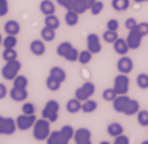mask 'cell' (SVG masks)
<instances>
[{
  "label": "cell",
  "instance_id": "obj_41",
  "mask_svg": "<svg viewBox=\"0 0 148 144\" xmlns=\"http://www.w3.org/2000/svg\"><path fill=\"white\" fill-rule=\"evenodd\" d=\"M46 144H60V137H58V131L50 132L49 137L45 140Z\"/></svg>",
  "mask_w": 148,
  "mask_h": 144
},
{
  "label": "cell",
  "instance_id": "obj_2",
  "mask_svg": "<svg viewBox=\"0 0 148 144\" xmlns=\"http://www.w3.org/2000/svg\"><path fill=\"white\" fill-rule=\"evenodd\" d=\"M58 112H60V104L54 99H49L42 109V118H45L50 122H56L58 120Z\"/></svg>",
  "mask_w": 148,
  "mask_h": 144
},
{
  "label": "cell",
  "instance_id": "obj_35",
  "mask_svg": "<svg viewBox=\"0 0 148 144\" xmlns=\"http://www.w3.org/2000/svg\"><path fill=\"white\" fill-rule=\"evenodd\" d=\"M118 38V33L117 32H112V30H106L103 33L102 40L106 42V44H114V41Z\"/></svg>",
  "mask_w": 148,
  "mask_h": 144
},
{
  "label": "cell",
  "instance_id": "obj_27",
  "mask_svg": "<svg viewBox=\"0 0 148 144\" xmlns=\"http://www.w3.org/2000/svg\"><path fill=\"white\" fill-rule=\"evenodd\" d=\"M130 0H112V7L118 12H122L129 8Z\"/></svg>",
  "mask_w": 148,
  "mask_h": 144
},
{
  "label": "cell",
  "instance_id": "obj_47",
  "mask_svg": "<svg viewBox=\"0 0 148 144\" xmlns=\"http://www.w3.org/2000/svg\"><path fill=\"white\" fill-rule=\"evenodd\" d=\"M140 33H141V36L143 37H147L148 36V22H140L136 27Z\"/></svg>",
  "mask_w": 148,
  "mask_h": 144
},
{
  "label": "cell",
  "instance_id": "obj_52",
  "mask_svg": "<svg viewBox=\"0 0 148 144\" xmlns=\"http://www.w3.org/2000/svg\"><path fill=\"white\" fill-rule=\"evenodd\" d=\"M99 144H113V143H109V141H105V140H103V141H101Z\"/></svg>",
  "mask_w": 148,
  "mask_h": 144
},
{
  "label": "cell",
  "instance_id": "obj_32",
  "mask_svg": "<svg viewBox=\"0 0 148 144\" xmlns=\"http://www.w3.org/2000/svg\"><path fill=\"white\" fill-rule=\"evenodd\" d=\"M16 44H18L16 36H7L5 38H3V46H4V49H15Z\"/></svg>",
  "mask_w": 148,
  "mask_h": 144
},
{
  "label": "cell",
  "instance_id": "obj_18",
  "mask_svg": "<svg viewBox=\"0 0 148 144\" xmlns=\"http://www.w3.org/2000/svg\"><path fill=\"white\" fill-rule=\"evenodd\" d=\"M129 98H130V97H128V94H126V95H117V98L112 102L114 112L121 113V114H122L124 109H125V105H126V102L129 101Z\"/></svg>",
  "mask_w": 148,
  "mask_h": 144
},
{
  "label": "cell",
  "instance_id": "obj_54",
  "mask_svg": "<svg viewBox=\"0 0 148 144\" xmlns=\"http://www.w3.org/2000/svg\"><path fill=\"white\" fill-rule=\"evenodd\" d=\"M75 144H77V143H75Z\"/></svg>",
  "mask_w": 148,
  "mask_h": 144
},
{
  "label": "cell",
  "instance_id": "obj_9",
  "mask_svg": "<svg viewBox=\"0 0 148 144\" xmlns=\"http://www.w3.org/2000/svg\"><path fill=\"white\" fill-rule=\"evenodd\" d=\"M86 44H87V49L90 50L92 54H98L102 50V44H101V38L98 34L90 33L87 38H86Z\"/></svg>",
  "mask_w": 148,
  "mask_h": 144
},
{
  "label": "cell",
  "instance_id": "obj_46",
  "mask_svg": "<svg viewBox=\"0 0 148 144\" xmlns=\"http://www.w3.org/2000/svg\"><path fill=\"white\" fill-rule=\"evenodd\" d=\"M113 144H130V140L126 135H120V136H117V137H114Z\"/></svg>",
  "mask_w": 148,
  "mask_h": 144
},
{
  "label": "cell",
  "instance_id": "obj_4",
  "mask_svg": "<svg viewBox=\"0 0 148 144\" xmlns=\"http://www.w3.org/2000/svg\"><path fill=\"white\" fill-rule=\"evenodd\" d=\"M129 86H130V79L128 75H124V73H118L116 77H114V82H113V88L116 90V93L118 95H126L128 91H129Z\"/></svg>",
  "mask_w": 148,
  "mask_h": 144
},
{
  "label": "cell",
  "instance_id": "obj_14",
  "mask_svg": "<svg viewBox=\"0 0 148 144\" xmlns=\"http://www.w3.org/2000/svg\"><path fill=\"white\" fill-rule=\"evenodd\" d=\"M113 48H114V52L117 54H120V56H126L128 52H129V45H128V42H126L125 38H117L114 41V44H113Z\"/></svg>",
  "mask_w": 148,
  "mask_h": 144
},
{
  "label": "cell",
  "instance_id": "obj_1",
  "mask_svg": "<svg viewBox=\"0 0 148 144\" xmlns=\"http://www.w3.org/2000/svg\"><path fill=\"white\" fill-rule=\"evenodd\" d=\"M50 121L45 118H37L36 124L33 126V137L37 141H45L50 135Z\"/></svg>",
  "mask_w": 148,
  "mask_h": 144
},
{
  "label": "cell",
  "instance_id": "obj_15",
  "mask_svg": "<svg viewBox=\"0 0 148 144\" xmlns=\"http://www.w3.org/2000/svg\"><path fill=\"white\" fill-rule=\"evenodd\" d=\"M29 48H30V52H32L34 56H37V57L45 54V52H46V46L42 40H33L32 42H30V46H29Z\"/></svg>",
  "mask_w": 148,
  "mask_h": 144
},
{
  "label": "cell",
  "instance_id": "obj_23",
  "mask_svg": "<svg viewBox=\"0 0 148 144\" xmlns=\"http://www.w3.org/2000/svg\"><path fill=\"white\" fill-rule=\"evenodd\" d=\"M49 75L53 76L54 79H57L58 82H61V83H64L65 79H67V72L64 71L61 67H52L49 71Z\"/></svg>",
  "mask_w": 148,
  "mask_h": 144
},
{
  "label": "cell",
  "instance_id": "obj_17",
  "mask_svg": "<svg viewBox=\"0 0 148 144\" xmlns=\"http://www.w3.org/2000/svg\"><path fill=\"white\" fill-rule=\"evenodd\" d=\"M139 110H140V102L136 101V99L129 98V101L125 105V109H124L122 114H125V116H135V114L139 113Z\"/></svg>",
  "mask_w": 148,
  "mask_h": 144
},
{
  "label": "cell",
  "instance_id": "obj_33",
  "mask_svg": "<svg viewBox=\"0 0 148 144\" xmlns=\"http://www.w3.org/2000/svg\"><path fill=\"white\" fill-rule=\"evenodd\" d=\"M92 60V53H91L88 49L86 50H82V52H79V59H77V61L80 64H83V65H86V64H88Z\"/></svg>",
  "mask_w": 148,
  "mask_h": 144
},
{
  "label": "cell",
  "instance_id": "obj_3",
  "mask_svg": "<svg viewBox=\"0 0 148 144\" xmlns=\"http://www.w3.org/2000/svg\"><path fill=\"white\" fill-rule=\"evenodd\" d=\"M21 68H22V63L19 60L7 61L1 68V76L4 77L5 80H14L19 75Z\"/></svg>",
  "mask_w": 148,
  "mask_h": 144
},
{
  "label": "cell",
  "instance_id": "obj_11",
  "mask_svg": "<svg viewBox=\"0 0 148 144\" xmlns=\"http://www.w3.org/2000/svg\"><path fill=\"white\" fill-rule=\"evenodd\" d=\"M73 140L77 144H92L91 141V131L88 128H79L75 131Z\"/></svg>",
  "mask_w": 148,
  "mask_h": 144
},
{
  "label": "cell",
  "instance_id": "obj_28",
  "mask_svg": "<svg viewBox=\"0 0 148 144\" xmlns=\"http://www.w3.org/2000/svg\"><path fill=\"white\" fill-rule=\"evenodd\" d=\"M73 48V45H72L71 42H68V41H64V42H61L60 45L57 46V49H56V52H57V54L60 56V57H65L68 54V52Z\"/></svg>",
  "mask_w": 148,
  "mask_h": 144
},
{
  "label": "cell",
  "instance_id": "obj_13",
  "mask_svg": "<svg viewBox=\"0 0 148 144\" xmlns=\"http://www.w3.org/2000/svg\"><path fill=\"white\" fill-rule=\"evenodd\" d=\"M8 95L14 102H23V101L27 99L29 93H27V88H19V87H14L12 86V88L8 91Z\"/></svg>",
  "mask_w": 148,
  "mask_h": 144
},
{
  "label": "cell",
  "instance_id": "obj_21",
  "mask_svg": "<svg viewBox=\"0 0 148 144\" xmlns=\"http://www.w3.org/2000/svg\"><path fill=\"white\" fill-rule=\"evenodd\" d=\"M108 133L109 136H112V137H117V136L120 135H124V126L120 122H110L108 125Z\"/></svg>",
  "mask_w": 148,
  "mask_h": 144
},
{
  "label": "cell",
  "instance_id": "obj_53",
  "mask_svg": "<svg viewBox=\"0 0 148 144\" xmlns=\"http://www.w3.org/2000/svg\"><path fill=\"white\" fill-rule=\"evenodd\" d=\"M141 144H148V140H143V141H141Z\"/></svg>",
  "mask_w": 148,
  "mask_h": 144
},
{
  "label": "cell",
  "instance_id": "obj_6",
  "mask_svg": "<svg viewBox=\"0 0 148 144\" xmlns=\"http://www.w3.org/2000/svg\"><path fill=\"white\" fill-rule=\"evenodd\" d=\"M16 121L11 117L0 116V135L11 136L16 132Z\"/></svg>",
  "mask_w": 148,
  "mask_h": 144
},
{
  "label": "cell",
  "instance_id": "obj_51",
  "mask_svg": "<svg viewBox=\"0 0 148 144\" xmlns=\"http://www.w3.org/2000/svg\"><path fill=\"white\" fill-rule=\"evenodd\" d=\"M3 45V37H1V34H0V46Z\"/></svg>",
  "mask_w": 148,
  "mask_h": 144
},
{
  "label": "cell",
  "instance_id": "obj_26",
  "mask_svg": "<svg viewBox=\"0 0 148 144\" xmlns=\"http://www.w3.org/2000/svg\"><path fill=\"white\" fill-rule=\"evenodd\" d=\"M54 38H56V30L46 26L41 30V40L44 42H52V41H54Z\"/></svg>",
  "mask_w": 148,
  "mask_h": 144
},
{
  "label": "cell",
  "instance_id": "obj_12",
  "mask_svg": "<svg viewBox=\"0 0 148 144\" xmlns=\"http://www.w3.org/2000/svg\"><path fill=\"white\" fill-rule=\"evenodd\" d=\"M75 135V129L72 125H64L58 131V137H60V144H69Z\"/></svg>",
  "mask_w": 148,
  "mask_h": 144
},
{
  "label": "cell",
  "instance_id": "obj_10",
  "mask_svg": "<svg viewBox=\"0 0 148 144\" xmlns=\"http://www.w3.org/2000/svg\"><path fill=\"white\" fill-rule=\"evenodd\" d=\"M117 69L120 73L129 75L130 72L133 71V60L130 59L129 56H121L117 61Z\"/></svg>",
  "mask_w": 148,
  "mask_h": 144
},
{
  "label": "cell",
  "instance_id": "obj_49",
  "mask_svg": "<svg viewBox=\"0 0 148 144\" xmlns=\"http://www.w3.org/2000/svg\"><path fill=\"white\" fill-rule=\"evenodd\" d=\"M83 1H84V4L87 5V8L90 10V8H91V5L94 4V3L97 1V0H83Z\"/></svg>",
  "mask_w": 148,
  "mask_h": 144
},
{
  "label": "cell",
  "instance_id": "obj_8",
  "mask_svg": "<svg viewBox=\"0 0 148 144\" xmlns=\"http://www.w3.org/2000/svg\"><path fill=\"white\" fill-rule=\"evenodd\" d=\"M143 38L144 37L141 36V33L137 30V29H133L128 33V37H126V42L129 45V49L130 50H136L139 49L141 46V42H143Z\"/></svg>",
  "mask_w": 148,
  "mask_h": 144
},
{
  "label": "cell",
  "instance_id": "obj_7",
  "mask_svg": "<svg viewBox=\"0 0 148 144\" xmlns=\"http://www.w3.org/2000/svg\"><path fill=\"white\" fill-rule=\"evenodd\" d=\"M15 121H16V128H18L19 131H29V129H32L34 124L37 121V117L36 114H32V116H29V114H19L18 117L15 118Z\"/></svg>",
  "mask_w": 148,
  "mask_h": 144
},
{
  "label": "cell",
  "instance_id": "obj_50",
  "mask_svg": "<svg viewBox=\"0 0 148 144\" xmlns=\"http://www.w3.org/2000/svg\"><path fill=\"white\" fill-rule=\"evenodd\" d=\"M135 3H148V0H133Z\"/></svg>",
  "mask_w": 148,
  "mask_h": 144
},
{
  "label": "cell",
  "instance_id": "obj_24",
  "mask_svg": "<svg viewBox=\"0 0 148 144\" xmlns=\"http://www.w3.org/2000/svg\"><path fill=\"white\" fill-rule=\"evenodd\" d=\"M44 23H45L46 27H50V29H53V30H57L58 27H60V25H61L58 16L57 15H54V14H52V15H46Z\"/></svg>",
  "mask_w": 148,
  "mask_h": 144
},
{
  "label": "cell",
  "instance_id": "obj_25",
  "mask_svg": "<svg viewBox=\"0 0 148 144\" xmlns=\"http://www.w3.org/2000/svg\"><path fill=\"white\" fill-rule=\"evenodd\" d=\"M98 109V102L94 101V99H87L84 102H82V112L83 113H94L95 110Z\"/></svg>",
  "mask_w": 148,
  "mask_h": 144
},
{
  "label": "cell",
  "instance_id": "obj_22",
  "mask_svg": "<svg viewBox=\"0 0 148 144\" xmlns=\"http://www.w3.org/2000/svg\"><path fill=\"white\" fill-rule=\"evenodd\" d=\"M65 109H67L68 113H71V114H76V113H79L82 110V102L79 101V99H76V98H72V99H69V101L67 102Z\"/></svg>",
  "mask_w": 148,
  "mask_h": 144
},
{
  "label": "cell",
  "instance_id": "obj_31",
  "mask_svg": "<svg viewBox=\"0 0 148 144\" xmlns=\"http://www.w3.org/2000/svg\"><path fill=\"white\" fill-rule=\"evenodd\" d=\"M12 84H14V87H19V88H27V86H29V79H27L25 75H21V73H19L18 76H16L12 80Z\"/></svg>",
  "mask_w": 148,
  "mask_h": 144
},
{
  "label": "cell",
  "instance_id": "obj_29",
  "mask_svg": "<svg viewBox=\"0 0 148 144\" xmlns=\"http://www.w3.org/2000/svg\"><path fill=\"white\" fill-rule=\"evenodd\" d=\"M136 84L141 90H147L148 88V73H145V72L139 73L137 77H136Z\"/></svg>",
  "mask_w": 148,
  "mask_h": 144
},
{
  "label": "cell",
  "instance_id": "obj_38",
  "mask_svg": "<svg viewBox=\"0 0 148 144\" xmlns=\"http://www.w3.org/2000/svg\"><path fill=\"white\" fill-rule=\"evenodd\" d=\"M136 116L140 126H148V110H139Z\"/></svg>",
  "mask_w": 148,
  "mask_h": 144
},
{
  "label": "cell",
  "instance_id": "obj_40",
  "mask_svg": "<svg viewBox=\"0 0 148 144\" xmlns=\"http://www.w3.org/2000/svg\"><path fill=\"white\" fill-rule=\"evenodd\" d=\"M22 113L23 114H29V116L36 114V106H34V104H32V102H25V104L22 105Z\"/></svg>",
  "mask_w": 148,
  "mask_h": 144
},
{
  "label": "cell",
  "instance_id": "obj_43",
  "mask_svg": "<svg viewBox=\"0 0 148 144\" xmlns=\"http://www.w3.org/2000/svg\"><path fill=\"white\" fill-rule=\"evenodd\" d=\"M137 25H139V22H137L135 18H128L125 21V29L128 30V32H130V30L136 29V27H137Z\"/></svg>",
  "mask_w": 148,
  "mask_h": 144
},
{
  "label": "cell",
  "instance_id": "obj_44",
  "mask_svg": "<svg viewBox=\"0 0 148 144\" xmlns=\"http://www.w3.org/2000/svg\"><path fill=\"white\" fill-rule=\"evenodd\" d=\"M8 0H0V16H5L8 14Z\"/></svg>",
  "mask_w": 148,
  "mask_h": 144
},
{
  "label": "cell",
  "instance_id": "obj_45",
  "mask_svg": "<svg viewBox=\"0 0 148 144\" xmlns=\"http://www.w3.org/2000/svg\"><path fill=\"white\" fill-rule=\"evenodd\" d=\"M73 1H75V0H56V3H57L60 7H63V8H65V10H72Z\"/></svg>",
  "mask_w": 148,
  "mask_h": 144
},
{
  "label": "cell",
  "instance_id": "obj_20",
  "mask_svg": "<svg viewBox=\"0 0 148 144\" xmlns=\"http://www.w3.org/2000/svg\"><path fill=\"white\" fill-rule=\"evenodd\" d=\"M40 11L44 15H52V14L56 12V5L52 0H42L40 3Z\"/></svg>",
  "mask_w": 148,
  "mask_h": 144
},
{
  "label": "cell",
  "instance_id": "obj_30",
  "mask_svg": "<svg viewBox=\"0 0 148 144\" xmlns=\"http://www.w3.org/2000/svg\"><path fill=\"white\" fill-rule=\"evenodd\" d=\"M61 82H58L57 79H54L53 76H48L46 77V87H48V90L49 91H57L60 90V87H61Z\"/></svg>",
  "mask_w": 148,
  "mask_h": 144
},
{
  "label": "cell",
  "instance_id": "obj_42",
  "mask_svg": "<svg viewBox=\"0 0 148 144\" xmlns=\"http://www.w3.org/2000/svg\"><path fill=\"white\" fill-rule=\"evenodd\" d=\"M120 29V22L117 19H109L106 23V30H112V32H118Z\"/></svg>",
  "mask_w": 148,
  "mask_h": 144
},
{
  "label": "cell",
  "instance_id": "obj_34",
  "mask_svg": "<svg viewBox=\"0 0 148 144\" xmlns=\"http://www.w3.org/2000/svg\"><path fill=\"white\" fill-rule=\"evenodd\" d=\"M1 57L5 63L7 61H12V60H18V52L15 49H4L1 53Z\"/></svg>",
  "mask_w": 148,
  "mask_h": 144
},
{
  "label": "cell",
  "instance_id": "obj_19",
  "mask_svg": "<svg viewBox=\"0 0 148 144\" xmlns=\"http://www.w3.org/2000/svg\"><path fill=\"white\" fill-rule=\"evenodd\" d=\"M64 21H65V25L69 27L76 26L79 23V14L73 10H67V12L64 15Z\"/></svg>",
  "mask_w": 148,
  "mask_h": 144
},
{
  "label": "cell",
  "instance_id": "obj_16",
  "mask_svg": "<svg viewBox=\"0 0 148 144\" xmlns=\"http://www.w3.org/2000/svg\"><path fill=\"white\" fill-rule=\"evenodd\" d=\"M19 32H21V25L18 21L10 19L4 23V33H7V36H18Z\"/></svg>",
  "mask_w": 148,
  "mask_h": 144
},
{
  "label": "cell",
  "instance_id": "obj_5",
  "mask_svg": "<svg viewBox=\"0 0 148 144\" xmlns=\"http://www.w3.org/2000/svg\"><path fill=\"white\" fill-rule=\"evenodd\" d=\"M95 94V84L92 82H84L80 87H77L75 91V98L79 99L80 102H84L90 99Z\"/></svg>",
  "mask_w": 148,
  "mask_h": 144
},
{
  "label": "cell",
  "instance_id": "obj_39",
  "mask_svg": "<svg viewBox=\"0 0 148 144\" xmlns=\"http://www.w3.org/2000/svg\"><path fill=\"white\" fill-rule=\"evenodd\" d=\"M117 93H116V90L114 88H106V90H103V93H102V98L105 99V101H108V102H113L114 99L117 98Z\"/></svg>",
  "mask_w": 148,
  "mask_h": 144
},
{
  "label": "cell",
  "instance_id": "obj_37",
  "mask_svg": "<svg viewBox=\"0 0 148 144\" xmlns=\"http://www.w3.org/2000/svg\"><path fill=\"white\" fill-rule=\"evenodd\" d=\"M103 8H105V4H103V1H101V0H97L94 4L91 5V8L88 10V11L91 12V15L97 16V15H99V14L102 12Z\"/></svg>",
  "mask_w": 148,
  "mask_h": 144
},
{
  "label": "cell",
  "instance_id": "obj_48",
  "mask_svg": "<svg viewBox=\"0 0 148 144\" xmlns=\"http://www.w3.org/2000/svg\"><path fill=\"white\" fill-rule=\"evenodd\" d=\"M8 95V90H7V86L4 83H0V99H4Z\"/></svg>",
  "mask_w": 148,
  "mask_h": 144
},
{
  "label": "cell",
  "instance_id": "obj_36",
  "mask_svg": "<svg viewBox=\"0 0 148 144\" xmlns=\"http://www.w3.org/2000/svg\"><path fill=\"white\" fill-rule=\"evenodd\" d=\"M72 10L76 11L79 15H80V14H84L86 11H88V8H87V5L84 4L83 0H75V1H73V5H72Z\"/></svg>",
  "mask_w": 148,
  "mask_h": 144
}]
</instances>
